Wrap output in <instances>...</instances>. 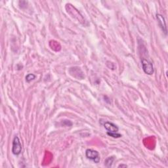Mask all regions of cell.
<instances>
[{
	"mask_svg": "<svg viewBox=\"0 0 168 168\" xmlns=\"http://www.w3.org/2000/svg\"><path fill=\"white\" fill-rule=\"evenodd\" d=\"M66 9L67 10L68 13H69L70 15L74 17L75 19H77L79 22H80L82 24H83V25H85L86 24V21L84 19V18L83 16L80 13V12L77 11L75 7H74L73 6H72L70 4H67V6H66Z\"/></svg>",
	"mask_w": 168,
	"mask_h": 168,
	"instance_id": "1",
	"label": "cell"
},
{
	"mask_svg": "<svg viewBox=\"0 0 168 168\" xmlns=\"http://www.w3.org/2000/svg\"><path fill=\"white\" fill-rule=\"evenodd\" d=\"M141 63H142V67L144 72L148 75L153 74L154 70L153 64L151 62H150L147 59L142 58Z\"/></svg>",
	"mask_w": 168,
	"mask_h": 168,
	"instance_id": "2",
	"label": "cell"
},
{
	"mask_svg": "<svg viewBox=\"0 0 168 168\" xmlns=\"http://www.w3.org/2000/svg\"><path fill=\"white\" fill-rule=\"evenodd\" d=\"M86 156L87 158L92 160L96 164H98L100 161L99 153L95 150L87 149L86 151Z\"/></svg>",
	"mask_w": 168,
	"mask_h": 168,
	"instance_id": "3",
	"label": "cell"
},
{
	"mask_svg": "<svg viewBox=\"0 0 168 168\" xmlns=\"http://www.w3.org/2000/svg\"><path fill=\"white\" fill-rule=\"evenodd\" d=\"M22 151V145L19 138L17 136L14 137L13 141V146H12V152L14 155L18 156L21 153Z\"/></svg>",
	"mask_w": 168,
	"mask_h": 168,
	"instance_id": "4",
	"label": "cell"
},
{
	"mask_svg": "<svg viewBox=\"0 0 168 168\" xmlns=\"http://www.w3.org/2000/svg\"><path fill=\"white\" fill-rule=\"evenodd\" d=\"M69 73L71 76L76 77L77 79L83 80L84 78V74L82 70L79 67H72L70 68L69 70Z\"/></svg>",
	"mask_w": 168,
	"mask_h": 168,
	"instance_id": "5",
	"label": "cell"
},
{
	"mask_svg": "<svg viewBox=\"0 0 168 168\" xmlns=\"http://www.w3.org/2000/svg\"><path fill=\"white\" fill-rule=\"evenodd\" d=\"M103 125L108 132H110V133H118L119 130L118 127L116 124L110 122H106Z\"/></svg>",
	"mask_w": 168,
	"mask_h": 168,
	"instance_id": "6",
	"label": "cell"
},
{
	"mask_svg": "<svg viewBox=\"0 0 168 168\" xmlns=\"http://www.w3.org/2000/svg\"><path fill=\"white\" fill-rule=\"evenodd\" d=\"M156 18L159 24V26H160L161 29L164 32L165 34H167V27H166V23L165 21L164 17L160 14H156Z\"/></svg>",
	"mask_w": 168,
	"mask_h": 168,
	"instance_id": "7",
	"label": "cell"
},
{
	"mask_svg": "<svg viewBox=\"0 0 168 168\" xmlns=\"http://www.w3.org/2000/svg\"><path fill=\"white\" fill-rule=\"evenodd\" d=\"M114 161V156H110L107 158L105 161V165L107 167H110L112 166V164Z\"/></svg>",
	"mask_w": 168,
	"mask_h": 168,
	"instance_id": "8",
	"label": "cell"
},
{
	"mask_svg": "<svg viewBox=\"0 0 168 168\" xmlns=\"http://www.w3.org/2000/svg\"><path fill=\"white\" fill-rule=\"evenodd\" d=\"M35 78V76L33 74H29L26 76V82L29 83Z\"/></svg>",
	"mask_w": 168,
	"mask_h": 168,
	"instance_id": "9",
	"label": "cell"
},
{
	"mask_svg": "<svg viewBox=\"0 0 168 168\" xmlns=\"http://www.w3.org/2000/svg\"><path fill=\"white\" fill-rule=\"evenodd\" d=\"M107 135L113 138H116V139L117 138H120L122 137V135L118 133H110V132H107Z\"/></svg>",
	"mask_w": 168,
	"mask_h": 168,
	"instance_id": "10",
	"label": "cell"
},
{
	"mask_svg": "<svg viewBox=\"0 0 168 168\" xmlns=\"http://www.w3.org/2000/svg\"><path fill=\"white\" fill-rule=\"evenodd\" d=\"M62 124L64 126H72V122H70V120H68V119H65V120L62 122Z\"/></svg>",
	"mask_w": 168,
	"mask_h": 168,
	"instance_id": "11",
	"label": "cell"
},
{
	"mask_svg": "<svg viewBox=\"0 0 168 168\" xmlns=\"http://www.w3.org/2000/svg\"><path fill=\"white\" fill-rule=\"evenodd\" d=\"M19 3L20 7H21L22 9L26 8V6H27V4H28V2L26 1H20Z\"/></svg>",
	"mask_w": 168,
	"mask_h": 168,
	"instance_id": "12",
	"label": "cell"
},
{
	"mask_svg": "<svg viewBox=\"0 0 168 168\" xmlns=\"http://www.w3.org/2000/svg\"><path fill=\"white\" fill-rule=\"evenodd\" d=\"M128 167V166L125 165V164H120L118 166V167Z\"/></svg>",
	"mask_w": 168,
	"mask_h": 168,
	"instance_id": "13",
	"label": "cell"
}]
</instances>
